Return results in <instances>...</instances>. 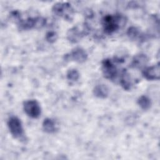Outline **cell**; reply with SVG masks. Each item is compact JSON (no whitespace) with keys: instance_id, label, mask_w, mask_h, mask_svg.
Wrapping results in <instances>:
<instances>
[{"instance_id":"cell-1","label":"cell","mask_w":160,"mask_h":160,"mask_svg":"<svg viewBox=\"0 0 160 160\" xmlns=\"http://www.w3.org/2000/svg\"><path fill=\"white\" fill-rule=\"evenodd\" d=\"M126 22L124 16L121 14L107 15L102 20L104 31L107 34H112L123 27Z\"/></svg>"},{"instance_id":"cell-2","label":"cell","mask_w":160,"mask_h":160,"mask_svg":"<svg viewBox=\"0 0 160 160\" xmlns=\"http://www.w3.org/2000/svg\"><path fill=\"white\" fill-rule=\"evenodd\" d=\"M53 13L66 20L70 21L73 18L74 11L68 2H57L52 6Z\"/></svg>"},{"instance_id":"cell-3","label":"cell","mask_w":160,"mask_h":160,"mask_svg":"<svg viewBox=\"0 0 160 160\" xmlns=\"http://www.w3.org/2000/svg\"><path fill=\"white\" fill-rule=\"evenodd\" d=\"M8 126L12 136L16 139H19L24 135L23 128L21 120L16 116H11L8 121Z\"/></svg>"},{"instance_id":"cell-4","label":"cell","mask_w":160,"mask_h":160,"mask_svg":"<svg viewBox=\"0 0 160 160\" xmlns=\"http://www.w3.org/2000/svg\"><path fill=\"white\" fill-rule=\"evenodd\" d=\"M24 112L32 118H38L41 114V108L37 101L34 99L28 100L24 102Z\"/></svg>"},{"instance_id":"cell-5","label":"cell","mask_w":160,"mask_h":160,"mask_svg":"<svg viewBox=\"0 0 160 160\" xmlns=\"http://www.w3.org/2000/svg\"><path fill=\"white\" fill-rule=\"evenodd\" d=\"M102 71L104 76L110 80L116 79L118 75V69L111 59H104L102 62Z\"/></svg>"},{"instance_id":"cell-6","label":"cell","mask_w":160,"mask_h":160,"mask_svg":"<svg viewBox=\"0 0 160 160\" xmlns=\"http://www.w3.org/2000/svg\"><path fill=\"white\" fill-rule=\"evenodd\" d=\"M88 58V54L86 52L79 48H76L74 49L69 54H66V59H71L75 61L78 62H84Z\"/></svg>"},{"instance_id":"cell-7","label":"cell","mask_w":160,"mask_h":160,"mask_svg":"<svg viewBox=\"0 0 160 160\" xmlns=\"http://www.w3.org/2000/svg\"><path fill=\"white\" fill-rule=\"evenodd\" d=\"M159 64L148 67L142 71V76L148 80H156L159 79Z\"/></svg>"},{"instance_id":"cell-8","label":"cell","mask_w":160,"mask_h":160,"mask_svg":"<svg viewBox=\"0 0 160 160\" xmlns=\"http://www.w3.org/2000/svg\"><path fill=\"white\" fill-rule=\"evenodd\" d=\"M87 30L83 29L81 30L76 26L73 27L71 29H69L67 33V38L71 42H78L82 37L85 35Z\"/></svg>"},{"instance_id":"cell-9","label":"cell","mask_w":160,"mask_h":160,"mask_svg":"<svg viewBox=\"0 0 160 160\" xmlns=\"http://www.w3.org/2000/svg\"><path fill=\"white\" fill-rule=\"evenodd\" d=\"M148 61V58L146 55L143 54H137L132 61L131 66L134 68H141L147 64Z\"/></svg>"},{"instance_id":"cell-10","label":"cell","mask_w":160,"mask_h":160,"mask_svg":"<svg viewBox=\"0 0 160 160\" xmlns=\"http://www.w3.org/2000/svg\"><path fill=\"white\" fill-rule=\"evenodd\" d=\"M93 93L98 98H106L108 96L109 89L104 84H98L94 87Z\"/></svg>"},{"instance_id":"cell-11","label":"cell","mask_w":160,"mask_h":160,"mask_svg":"<svg viewBox=\"0 0 160 160\" xmlns=\"http://www.w3.org/2000/svg\"><path fill=\"white\" fill-rule=\"evenodd\" d=\"M119 82L121 86L126 90H129L132 86V82L129 74L124 70L122 72Z\"/></svg>"},{"instance_id":"cell-12","label":"cell","mask_w":160,"mask_h":160,"mask_svg":"<svg viewBox=\"0 0 160 160\" xmlns=\"http://www.w3.org/2000/svg\"><path fill=\"white\" fill-rule=\"evenodd\" d=\"M42 128L45 132L48 133H53L57 130V126L55 121L50 118H46L42 122Z\"/></svg>"},{"instance_id":"cell-13","label":"cell","mask_w":160,"mask_h":160,"mask_svg":"<svg viewBox=\"0 0 160 160\" xmlns=\"http://www.w3.org/2000/svg\"><path fill=\"white\" fill-rule=\"evenodd\" d=\"M138 103L139 106L144 110H147L150 108L151 105V102L149 98L145 96H141L138 100Z\"/></svg>"},{"instance_id":"cell-14","label":"cell","mask_w":160,"mask_h":160,"mask_svg":"<svg viewBox=\"0 0 160 160\" xmlns=\"http://www.w3.org/2000/svg\"><path fill=\"white\" fill-rule=\"evenodd\" d=\"M128 36L132 39H136L141 35L139 29L135 27H131L128 30Z\"/></svg>"},{"instance_id":"cell-15","label":"cell","mask_w":160,"mask_h":160,"mask_svg":"<svg viewBox=\"0 0 160 160\" xmlns=\"http://www.w3.org/2000/svg\"><path fill=\"white\" fill-rule=\"evenodd\" d=\"M79 77V74L76 69H69L67 72V78L69 80L75 81L78 79Z\"/></svg>"},{"instance_id":"cell-16","label":"cell","mask_w":160,"mask_h":160,"mask_svg":"<svg viewBox=\"0 0 160 160\" xmlns=\"http://www.w3.org/2000/svg\"><path fill=\"white\" fill-rule=\"evenodd\" d=\"M46 40L51 43H52L56 41L58 39V34L56 32L54 31H49L46 34Z\"/></svg>"}]
</instances>
